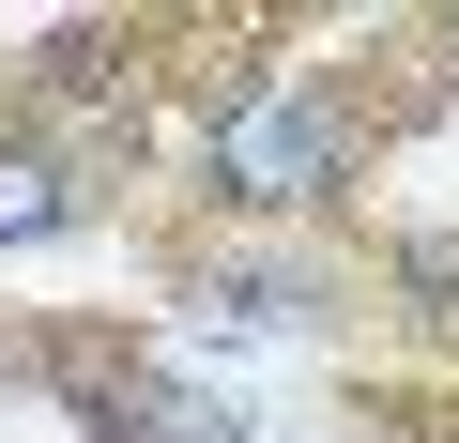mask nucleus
Returning <instances> with one entry per match:
<instances>
[{
    "instance_id": "f03ea898",
    "label": "nucleus",
    "mask_w": 459,
    "mask_h": 443,
    "mask_svg": "<svg viewBox=\"0 0 459 443\" xmlns=\"http://www.w3.org/2000/svg\"><path fill=\"white\" fill-rule=\"evenodd\" d=\"M77 413H92V443H230V413H214V397H184V382H153V367L77 382Z\"/></svg>"
},
{
    "instance_id": "f257e3e1",
    "label": "nucleus",
    "mask_w": 459,
    "mask_h": 443,
    "mask_svg": "<svg viewBox=\"0 0 459 443\" xmlns=\"http://www.w3.org/2000/svg\"><path fill=\"white\" fill-rule=\"evenodd\" d=\"M352 183V107L322 92V77H261L246 107L214 123V199L230 214H307V199H337Z\"/></svg>"
},
{
    "instance_id": "20e7f679",
    "label": "nucleus",
    "mask_w": 459,
    "mask_h": 443,
    "mask_svg": "<svg viewBox=\"0 0 459 443\" xmlns=\"http://www.w3.org/2000/svg\"><path fill=\"white\" fill-rule=\"evenodd\" d=\"M398 306H413L429 337H459V230H413V245H398Z\"/></svg>"
},
{
    "instance_id": "7ed1b4c3",
    "label": "nucleus",
    "mask_w": 459,
    "mask_h": 443,
    "mask_svg": "<svg viewBox=\"0 0 459 443\" xmlns=\"http://www.w3.org/2000/svg\"><path fill=\"white\" fill-rule=\"evenodd\" d=\"M77 230V168L62 153H0V245H62Z\"/></svg>"
}]
</instances>
